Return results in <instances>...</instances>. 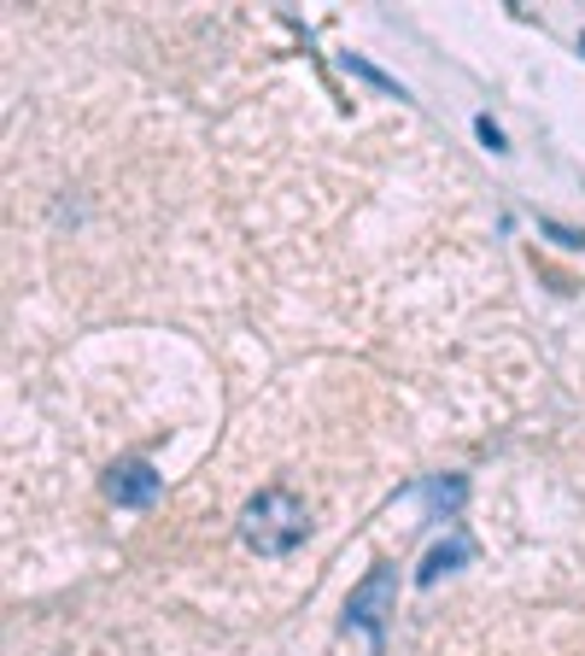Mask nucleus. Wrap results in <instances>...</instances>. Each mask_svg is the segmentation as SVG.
I'll return each mask as SVG.
<instances>
[{
    "mask_svg": "<svg viewBox=\"0 0 585 656\" xmlns=\"http://www.w3.org/2000/svg\"><path fill=\"white\" fill-rule=\"evenodd\" d=\"M392 598H399V568H392V563H375L369 575L352 586V598H346V628H357V633L369 638V656H381Z\"/></svg>",
    "mask_w": 585,
    "mask_h": 656,
    "instance_id": "2",
    "label": "nucleus"
},
{
    "mask_svg": "<svg viewBox=\"0 0 585 656\" xmlns=\"http://www.w3.org/2000/svg\"><path fill=\"white\" fill-rule=\"evenodd\" d=\"M474 136H480V141H486V147H492V153H509V147H504V129H497V124H492V117H486V112H480V117H474Z\"/></svg>",
    "mask_w": 585,
    "mask_h": 656,
    "instance_id": "7",
    "label": "nucleus"
},
{
    "mask_svg": "<svg viewBox=\"0 0 585 656\" xmlns=\"http://www.w3.org/2000/svg\"><path fill=\"white\" fill-rule=\"evenodd\" d=\"M100 486H106L112 504H124V510H141V504H152V498L164 493V475H159V469H152L147 458H124V463L106 469V481H100Z\"/></svg>",
    "mask_w": 585,
    "mask_h": 656,
    "instance_id": "3",
    "label": "nucleus"
},
{
    "mask_svg": "<svg viewBox=\"0 0 585 656\" xmlns=\"http://www.w3.org/2000/svg\"><path fill=\"white\" fill-rule=\"evenodd\" d=\"M234 528H240V545L257 551V557H287L311 533V510H305V498L292 486H264V493L246 498Z\"/></svg>",
    "mask_w": 585,
    "mask_h": 656,
    "instance_id": "1",
    "label": "nucleus"
},
{
    "mask_svg": "<svg viewBox=\"0 0 585 656\" xmlns=\"http://www.w3.org/2000/svg\"><path fill=\"white\" fill-rule=\"evenodd\" d=\"M462 493H469V481H462V475H451V481H427V486H422V498L434 504V510H457Z\"/></svg>",
    "mask_w": 585,
    "mask_h": 656,
    "instance_id": "6",
    "label": "nucleus"
},
{
    "mask_svg": "<svg viewBox=\"0 0 585 656\" xmlns=\"http://www.w3.org/2000/svg\"><path fill=\"white\" fill-rule=\"evenodd\" d=\"M346 71H352V77H364V82H375V89H381V94H392V100H410V89H404V82H399V77H387L381 65H375V59H364V54H346Z\"/></svg>",
    "mask_w": 585,
    "mask_h": 656,
    "instance_id": "5",
    "label": "nucleus"
},
{
    "mask_svg": "<svg viewBox=\"0 0 585 656\" xmlns=\"http://www.w3.org/2000/svg\"><path fill=\"white\" fill-rule=\"evenodd\" d=\"M580 54H585V42H580Z\"/></svg>",
    "mask_w": 585,
    "mask_h": 656,
    "instance_id": "8",
    "label": "nucleus"
},
{
    "mask_svg": "<svg viewBox=\"0 0 585 656\" xmlns=\"http://www.w3.org/2000/svg\"><path fill=\"white\" fill-rule=\"evenodd\" d=\"M462 563H474V540H469L462 528H451V540H439V545L422 557V568H416V586H439V575H457Z\"/></svg>",
    "mask_w": 585,
    "mask_h": 656,
    "instance_id": "4",
    "label": "nucleus"
}]
</instances>
